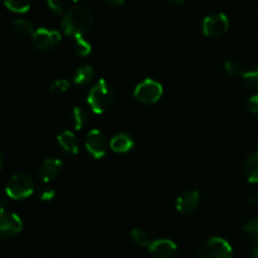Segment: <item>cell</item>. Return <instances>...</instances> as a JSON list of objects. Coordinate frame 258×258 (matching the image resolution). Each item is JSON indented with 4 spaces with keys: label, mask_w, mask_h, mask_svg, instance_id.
<instances>
[{
    "label": "cell",
    "mask_w": 258,
    "mask_h": 258,
    "mask_svg": "<svg viewBox=\"0 0 258 258\" xmlns=\"http://www.w3.org/2000/svg\"><path fill=\"white\" fill-rule=\"evenodd\" d=\"M70 86L71 83L68 80H66V78H57L53 82H50V85L48 86V91L53 96H62L63 93L67 92Z\"/></svg>",
    "instance_id": "obj_21"
},
{
    "label": "cell",
    "mask_w": 258,
    "mask_h": 258,
    "mask_svg": "<svg viewBox=\"0 0 258 258\" xmlns=\"http://www.w3.org/2000/svg\"><path fill=\"white\" fill-rule=\"evenodd\" d=\"M113 102H115V90L112 85L105 78H101L88 92V106L96 115H102L112 107Z\"/></svg>",
    "instance_id": "obj_2"
},
{
    "label": "cell",
    "mask_w": 258,
    "mask_h": 258,
    "mask_svg": "<svg viewBox=\"0 0 258 258\" xmlns=\"http://www.w3.org/2000/svg\"><path fill=\"white\" fill-rule=\"evenodd\" d=\"M242 81H243L244 86L251 90H258V70L247 71L242 76Z\"/></svg>",
    "instance_id": "obj_23"
},
{
    "label": "cell",
    "mask_w": 258,
    "mask_h": 258,
    "mask_svg": "<svg viewBox=\"0 0 258 258\" xmlns=\"http://www.w3.org/2000/svg\"><path fill=\"white\" fill-rule=\"evenodd\" d=\"M55 197V190L50 186H44V188L40 189L39 191V199L42 202H50L53 201Z\"/></svg>",
    "instance_id": "obj_26"
},
{
    "label": "cell",
    "mask_w": 258,
    "mask_h": 258,
    "mask_svg": "<svg viewBox=\"0 0 258 258\" xmlns=\"http://www.w3.org/2000/svg\"><path fill=\"white\" fill-rule=\"evenodd\" d=\"M243 231L249 239L258 243V218H253L247 222L243 227Z\"/></svg>",
    "instance_id": "obj_24"
},
{
    "label": "cell",
    "mask_w": 258,
    "mask_h": 258,
    "mask_svg": "<svg viewBox=\"0 0 258 258\" xmlns=\"http://www.w3.org/2000/svg\"><path fill=\"white\" fill-rule=\"evenodd\" d=\"M134 146H135V141L131 138L128 134L125 133H118L115 136H112V139L110 140V148L111 150L115 151V153H128L130 150H133Z\"/></svg>",
    "instance_id": "obj_14"
},
{
    "label": "cell",
    "mask_w": 258,
    "mask_h": 258,
    "mask_svg": "<svg viewBox=\"0 0 258 258\" xmlns=\"http://www.w3.org/2000/svg\"><path fill=\"white\" fill-rule=\"evenodd\" d=\"M13 28L15 32L22 35H33L35 32L32 23L27 19H15L13 22Z\"/></svg>",
    "instance_id": "obj_22"
},
{
    "label": "cell",
    "mask_w": 258,
    "mask_h": 258,
    "mask_svg": "<svg viewBox=\"0 0 258 258\" xmlns=\"http://www.w3.org/2000/svg\"><path fill=\"white\" fill-rule=\"evenodd\" d=\"M161 96H163V86L150 78H146L145 81L139 83L134 90V97L144 105L156 103Z\"/></svg>",
    "instance_id": "obj_5"
},
{
    "label": "cell",
    "mask_w": 258,
    "mask_h": 258,
    "mask_svg": "<svg viewBox=\"0 0 258 258\" xmlns=\"http://www.w3.org/2000/svg\"><path fill=\"white\" fill-rule=\"evenodd\" d=\"M23 229V222L19 216L12 212H2L0 214V236L4 239L18 236Z\"/></svg>",
    "instance_id": "obj_9"
},
{
    "label": "cell",
    "mask_w": 258,
    "mask_h": 258,
    "mask_svg": "<svg viewBox=\"0 0 258 258\" xmlns=\"http://www.w3.org/2000/svg\"><path fill=\"white\" fill-rule=\"evenodd\" d=\"M73 52L78 57H87L92 52V45L88 40L85 39V37L76 38L75 42H73Z\"/></svg>",
    "instance_id": "obj_18"
},
{
    "label": "cell",
    "mask_w": 258,
    "mask_h": 258,
    "mask_svg": "<svg viewBox=\"0 0 258 258\" xmlns=\"http://www.w3.org/2000/svg\"><path fill=\"white\" fill-rule=\"evenodd\" d=\"M244 175L249 183H258V150L247 158L244 163Z\"/></svg>",
    "instance_id": "obj_16"
},
{
    "label": "cell",
    "mask_w": 258,
    "mask_h": 258,
    "mask_svg": "<svg viewBox=\"0 0 258 258\" xmlns=\"http://www.w3.org/2000/svg\"><path fill=\"white\" fill-rule=\"evenodd\" d=\"M71 2H78V0H71Z\"/></svg>",
    "instance_id": "obj_34"
},
{
    "label": "cell",
    "mask_w": 258,
    "mask_h": 258,
    "mask_svg": "<svg viewBox=\"0 0 258 258\" xmlns=\"http://www.w3.org/2000/svg\"><path fill=\"white\" fill-rule=\"evenodd\" d=\"M0 163H2L0 164V169H3L4 168V155H3V154L0 155Z\"/></svg>",
    "instance_id": "obj_31"
},
{
    "label": "cell",
    "mask_w": 258,
    "mask_h": 258,
    "mask_svg": "<svg viewBox=\"0 0 258 258\" xmlns=\"http://www.w3.org/2000/svg\"><path fill=\"white\" fill-rule=\"evenodd\" d=\"M57 143L59 148L68 155H77L80 151L77 136L72 131H63L57 136Z\"/></svg>",
    "instance_id": "obj_13"
},
{
    "label": "cell",
    "mask_w": 258,
    "mask_h": 258,
    "mask_svg": "<svg viewBox=\"0 0 258 258\" xmlns=\"http://www.w3.org/2000/svg\"><path fill=\"white\" fill-rule=\"evenodd\" d=\"M224 70L229 76H243V67L237 60H227L224 63Z\"/></svg>",
    "instance_id": "obj_25"
},
{
    "label": "cell",
    "mask_w": 258,
    "mask_h": 258,
    "mask_svg": "<svg viewBox=\"0 0 258 258\" xmlns=\"http://www.w3.org/2000/svg\"><path fill=\"white\" fill-rule=\"evenodd\" d=\"M201 204V196L197 190H186L176 198L175 208L181 214H191Z\"/></svg>",
    "instance_id": "obj_10"
},
{
    "label": "cell",
    "mask_w": 258,
    "mask_h": 258,
    "mask_svg": "<svg viewBox=\"0 0 258 258\" xmlns=\"http://www.w3.org/2000/svg\"><path fill=\"white\" fill-rule=\"evenodd\" d=\"M48 8L55 14H62L64 10V2L63 0H47Z\"/></svg>",
    "instance_id": "obj_27"
},
{
    "label": "cell",
    "mask_w": 258,
    "mask_h": 258,
    "mask_svg": "<svg viewBox=\"0 0 258 258\" xmlns=\"http://www.w3.org/2000/svg\"><path fill=\"white\" fill-rule=\"evenodd\" d=\"M93 24V15L86 7L76 5L63 14L60 27L63 33L68 37H85Z\"/></svg>",
    "instance_id": "obj_1"
},
{
    "label": "cell",
    "mask_w": 258,
    "mask_h": 258,
    "mask_svg": "<svg viewBox=\"0 0 258 258\" xmlns=\"http://www.w3.org/2000/svg\"><path fill=\"white\" fill-rule=\"evenodd\" d=\"M4 4L10 12L23 14V13H27L30 9L32 3H30V0H4Z\"/></svg>",
    "instance_id": "obj_19"
},
{
    "label": "cell",
    "mask_w": 258,
    "mask_h": 258,
    "mask_svg": "<svg viewBox=\"0 0 258 258\" xmlns=\"http://www.w3.org/2000/svg\"><path fill=\"white\" fill-rule=\"evenodd\" d=\"M5 190H7V196L10 199L22 201V199H27L28 197L34 193L35 183L32 176H29L28 174L18 173L10 176L7 186H5Z\"/></svg>",
    "instance_id": "obj_3"
},
{
    "label": "cell",
    "mask_w": 258,
    "mask_h": 258,
    "mask_svg": "<svg viewBox=\"0 0 258 258\" xmlns=\"http://www.w3.org/2000/svg\"><path fill=\"white\" fill-rule=\"evenodd\" d=\"M95 78V71L91 66L83 64L81 67H78L76 70V72L73 73V82L77 86H87Z\"/></svg>",
    "instance_id": "obj_15"
},
{
    "label": "cell",
    "mask_w": 258,
    "mask_h": 258,
    "mask_svg": "<svg viewBox=\"0 0 258 258\" xmlns=\"http://www.w3.org/2000/svg\"><path fill=\"white\" fill-rule=\"evenodd\" d=\"M249 203L253 204V206H258V189L251 194V197H249Z\"/></svg>",
    "instance_id": "obj_30"
},
{
    "label": "cell",
    "mask_w": 258,
    "mask_h": 258,
    "mask_svg": "<svg viewBox=\"0 0 258 258\" xmlns=\"http://www.w3.org/2000/svg\"><path fill=\"white\" fill-rule=\"evenodd\" d=\"M252 256H253V258H258V247L253 249V252H252Z\"/></svg>",
    "instance_id": "obj_32"
},
{
    "label": "cell",
    "mask_w": 258,
    "mask_h": 258,
    "mask_svg": "<svg viewBox=\"0 0 258 258\" xmlns=\"http://www.w3.org/2000/svg\"><path fill=\"white\" fill-rule=\"evenodd\" d=\"M85 146L93 158L101 159L106 155L110 144L107 143V139L103 135V133H101L97 128H93V130L88 131V134L86 135Z\"/></svg>",
    "instance_id": "obj_8"
},
{
    "label": "cell",
    "mask_w": 258,
    "mask_h": 258,
    "mask_svg": "<svg viewBox=\"0 0 258 258\" xmlns=\"http://www.w3.org/2000/svg\"><path fill=\"white\" fill-rule=\"evenodd\" d=\"M169 2L174 3V4H181V3H184L185 0H169Z\"/></svg>",
    "instance_id": "obj_33"
},
{
    "label": "cell",
    "mask_w": 258,
    "mask_h": 258,
    "mask_svg": "<svg viewBox=\"0 0 258 258\" xmlns=\"http://www.w3.org/2000/svg\"><path fill=\"white\" fill-rule=\"evenodd\" d=\"M202 28H203L204 35H207V37L219 38L228 32L229 20L223 13H216V14L204 18Z\"/></svg>",
    "instance_id": "obj_7"
},
{
    "label": "cell",
    "mask_w": 258,
    "mask_h": 258,
    "mask_svg": "<svg viewBox=\"0 0 258 258\" xmlns=\"http://www.w3.org/2000/svg\"><path fill=\"white\" fill-rule=\"evenodd\" d=\"M60 40H62V37H60L59 32L48 29V28L35 29L34 34L32 35L33 45L39 52H50V50L55 49L60 44Z\"/></svg>",
    "instance_id": "obj_6"
},
{
    "label": "cell",
    "mask_w": 258,
    "mask_h": 258,
    "mask_svg": "<svg viewBox=\"0 0 258 258\" xmlns=\"http://www.w3.org/2000/svg\"><path fill=\"white\" fill-rule=\"evenodd\" d=\"M198 258H233V249L224 238L212 237L199 247Z\"/></svg>",
    "instance_id": "obj_4"
},
{
    "label": "cell",
    "mask_w": 258,
    "mask_h": 258,
    "mask_svg": "<svg viewBox=\"0 0 258 258\" xmlns=\"http://www.w3.org/2000/svg\"><path fill=\"white\" fill-rule=\"evenodd\" d=\"M102 2L108 7H120L125 3V0H102Z\"/></svg>",
    "instance_id": "obj_29"
},
{
    "label": "cell",
    "mask_w": 258,
    "mask_h": 258,
    "mask_svg": "<svg viewBox=\"0 0 258 258\" xmlns=\"http://www.w3.org/2000/svg\"><path fill=\"white\" fill-rule=\"evenodd\" d=\"M247 107L252 113L258 115V93H254L247 100Z\"/></svg>",
    "instance_id": "obj_28"
},
{
    "label": "cell",
    "mask_w": 258,
    "mask_h": 258,
    "mask_svg": "<svg viewBox=\"0 0 258 258\" xmlns=\"http://www.w3.org/2000/svg\"><path fill=\"white\" fill-rule=\"evenodd\" d=\"M148 251L154 258H173L178 251V247L171 239L161 238L151 242Z\"/></svg>",
    "instance_id": "obj_11"
},
{
    "label": "cell",
    "mask_w": 258,
    "mask_h": 258,
    "mask_svg": "<svg viewBox=\"0 0 258 258\" xmlns=\"http://www.w3.org/2000/svg\"><path fill=\"white\" fill-rule=\"evenodd\" d=\"M131 238H133L134 243L140 247H149L153 242L150 238V234L143 228H134L131 231Z\"/></svg>",
    "instance_id": "obj_20"
},
{
    "label": "cell",
    "mask_w": 258,
    "mask_h": 258,
    "mask_svg": "<svg viewBox=\"0 0 258 258\" xmlns=\"http://www.w3.org/2000/svg\"><path fill=\"white\" fill-rule=\"evenodd\" d=\"M70 122L72 123L75 130H82L88 122V113L82 107L76 106L70 113Z\"/></svg>",
    "instance_id": "obj_17"
},
{
    "label": "cell",
    "mask_w": 258,
    "mask_h": 258,
    "mask_svg": "<svg viewBox=\"0 0 258 258\" xmlns=\"http://www.w3.org/2000/svg\"><path fill=\"white\" fill-rule=\"evenodd\" d=\"M63 170V163L62 160L57 158H49L45 159L39 166V176L44 183H50V181L55 180L58 176L62 174Z\"/></svg>",
    "instance_id": "obj_12"
}]
</instances>
